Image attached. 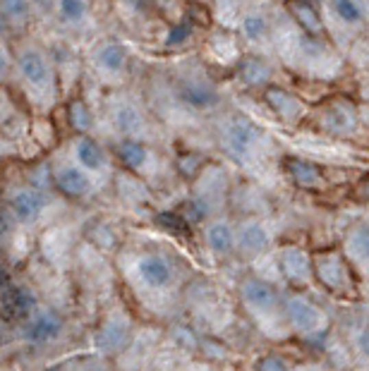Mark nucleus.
Segmentation results:
<instances>
[{
  "label": "nucleus",
  "mask_w": 369,
  "mask_h": 371,
  "mask_svg": "<svg viewBox=\"0 0 369 371\" xmlns=\"http://www.w3.org/2000/svg\"><path fill=\"white\" fill-rule=\"evenodd\" d=\"M350 249L357 259L369 261V226L355 228V232L350 235Z\"/></svg>",
  "instance_id": "27"
},
{
  "label": "nucleus",
  "mask_w": 369,
  "mask_h": 371,
  "mask_svg": "<svg viewBox=\"0 0 369 371\" xmlns=\"http://www.w3.org/2000/svg\"><path fill=\"white\" fill-rule=\"evenodd\" d=\"M242 300L257 311H274L278 307V292L264 280H245L242 283Z\"/></svg>",
  "instance_id": "5"
},
{
  "label": "nucleus",
  "mask_w": 369,
  "mask_h": 371,
  "mask_svg": "<svg viewBox=\"0 0 369 371\" xmlns=\"http://www.w3.org/2000/svg\"><path fill=\"white\" fill-rule=\"evenodd\" d=\"M367 331H369V319H367Z\"/></svg>",
  "instance_id": "41"
},
{
  "label": "nucleus",
  "mask_w": 369,
  "mask_h": 371,
  "mask_svg": "<svg viewBox=\"0 0 369 371\" xmlns=\"http://www.w3.org/2000/svg\"><path fill=\"white\" fill-rule=\"evenodd\" d=\"M357 343H360V350H362V352H365L367 357H369V331H365V333L360 335V340H357Z\"/></svg>",
  "instance_id": "36"
},
{
  "label": "nucleus",
  "mask_w": 369,
  "mask_h": 371,
  "mask_svg": "<svg viewBox=\"0 0 369 371\" xmlns=\"http://www.w3.org/2000/svg\"><path fill=\"white\" fill-rule=\"evenodd\" d=\"M94 371H104V369H94Z\"/></svg>",
  "instance_id": "42"
},
{
  "label": "nucleus",
  "mask_w": 369,
  "mask_h": 371,
  "mask_svg": "<svg viewBox=\"0 0 369 371\" xmlns=\"http://www.w3.org/2000/svg\"><path fill=\"white\" fill-rule=\"evenodd\" d=\"M362 192H365V197H369V180L365 182V187H362Z\"/></svg>",
  "instance_id": "39"
},
{
  "label": "nucleus",
  "mask_w": 369,
  "mask_h": 371,
  "mask_svg": "<svg viewBox=\"0 0 369 371\" xmlns=\"http://www.w3.org/2000/svg\"><path fill=\"white\" fill-rule=\"evenodd\" d=\"M139 276L142 280L147 283L149 287H166L173 278L171 263L166 261L163 256H156V254H149L139 261Z\"/></svg>",
  "instance_id": "9"
},
{
  "label": "nucleus",
  "mask_w": 369,
  "mask_h": 371,
  "mask_svg": "<svg viewBox=\"0 0 369 371\" xmlns=\"http://www.w3.org/2000/svg\"><path fill=\"white\" fill-rule=\"evenodd\" d=\"M266 104L271 106L276 115L285 123H298L305 113V106L298 96H293L290 91L281 89V86H269L266 89Z\"/></svg>",
  "instance_id": "3"
},
{
  "label": "nucleus",
  "mask_w": 369,
  "mask_h": 371,
  "mask_svg": "<svg viewBox=\"0 0 369 371\" xmlns=\"http://www.w3.org/2000/svg\"><path fill=\"white\" fill-rule=\"evenodd\" d=\"M70 123L77 127V130H89L91 127V113L82 101H75L70 106Z\"/></svg>",
  "instance_id": "29"
},
{
  "label": "nucleus",
  "mask_w": 369,
  "mask_h": 371,
  "mask_svg": "<svg viewBox=\"0 0 369 371\" xmlns=\"http://www.w3.org/2000/svg\"><path fill=\"white\" fill-rule=\"evenodd\" d=\"M333 10L336 14L348 24H357L362 22V5L353 3V0H343V3H333Z\"/></svg>",
  "instance_id": "28"
},
{
  "label": "nucleus",
  "mask_w": 369,
  "mask_h": 371,
  "mask_svg": "<svg viewBox=\"0 0 369 371\" xmlns=\"http://www.w3.org/2000/svg\"><path fill=\"white\" fill-rule=\"evenodd\" d=\"M223 141H226L228 154L242 160L252 154V149H254L257 141H259V130H257L250 120H233V123L228 125Z\"/></svg>",
  "instance_id": "2"
},
{
  "label": "nucleus",
  "mask_w": 369,
  "mask_h": 371,
  "mask_svg": "<svg viewBox=\"0 0 369 371\" xmlns=\"http://www.w3.org/2000/svg\"><path fill=\"white\" fill-rule=\"evenodd\" d=\"M27 12H29V5L22 3V0H8V3L3 5V14H5V17L19 19V17H27Z\"/></svg>",
  "instance_id": "32"
},
{
  "label": "nucleus",
  "mask_w": 369,
  "mask_h": 371,
  "mask_svg": "<svg viewBox=\"0 0 369 371\" xmlns=\"http://www.w3.org/2000/svg\"><path fill=\"white\" fill-rule=\"evenodd\" d=\"M199 165V158L197 156H184V158H180V170L184 175H189V173H194V168Z\"/></svg>",
  "instance_id": "35"
},
{
  "label": "nucleus",
  "mask_w": 369,
  "mask_h": 371,
  "mask_svg": "<svg viewBox=\"0 0 369 371\" xmlns=\"http://www.w3.org/2000/svg\"><path fill=\"white\" fill-rule=\"evenodd\" d=\"M118 154H120V160L132 170L142 168L144 160H147V149H144V144H139V141H123Z\"/></svg>",
  "instance_id": "24"
},
{
  "label": "nucleus",
  "mask_w": 369,
  "mask_h": 371,
  "mask_svg": "<svg viewBox=\"0 0 369 371\" xmlns=\"http://www.w3.org/2000/svg\"><path fill=\"white\" fill-rule=\"evenodd\" d=\"M60 14L70 22H77L86 14V3H80V0H62L60 3Z\"/></svg>",
  "instance_id": "31"
},
{
  "label": "nucleus",
  "mask_w": 369,
  "mask_h": 371,
  "mask_svg": "<svg viewBox=\"0 0 369 371\" xmlns=\"http://www.w3.org/2000/svg\"><path fill=\"white\" fill-rule=\"evenodd\" d=\"M209 213V204L204 199H189L182 208V218L184 221H202Z\"/></svg>",
  "instance_id": "30"
},
{
  "label": "nucleus",
  "mask_w": 369,
  "mask_h": 371,
  "mask_svg": "<svg viewBox=\"0 0 369 371\" xmlns=\"http://www.w3.org/2000/svg\"><path fill=\"white\" fill-rule=\"evenodd\" d=\"M5 32H8V17L0 12V34H5Z\"/></svg>",
  "instance_id": "38"
},
{
  "label": "nucleus",
  "mask_w": 369,
  "mask_h": 371,
  "mask_svg": "<svg viewBox=\"0 0 369 371\" xmlns=\"http://www.w3.org/2000/svg\"><path fill=\"white\" fill-rule=\"evenodd\" d=\"M290 12L298 19V24L309 34V36H319L322 34V17H319L317 8L309 3H290Z\"/></svg>",
  "instance_id": "17"
},
{
  "label": "nucleus",
  "mask_w": 369,
  "mask_h": 371,
  "mask_svg": "<svg viewBox=\"0 0 369 371\" xmlns=\"http://www.w3.org/2000/svg\"><path fill=\"white\" fill-rule=\"evenodd\" d=\"M266 32H269V22H266L264 14L252 12L242 19V34H245L250 41H261V38L266 36Z\"/></svg>",
  "instance_id": "25"
},
{
  "label": "nucleus",
  "mask_w": 369,
  "mask_h": 371,
  "mask_svg": "<svg viewBox=\"0 0 369 371\" xmlns=\"http://www.w3.org/2000/svg\"><path fill=\"white\" fill-rule=\"evenodd\" d=\"M240 77L247 86H261L271 80V67L259 58H247L240 65Z\"/></svg>",
  "instance_id": "18"
},
{
  "label": "nucleus",
  "mask_w": 369,
  "mask_h": 371,
  "mask_svg": "<svg viewBox=\"0 0 369 371\" xmlns=\"http://www.w3.org/2000/svg\"><path fill=\"white\" fill-rule=\"evenodd\" d=\"M0 280H3V271H0Z\"/></svg>",
  "instance_id": "40"
},
{
  "label": "nucleus",
  "mask_w": 369,
  "mask_h": 371,
  "mask_svg": "<svg viewBox=\"0 0 369 371\" xmlns=\"http://www.w3.org/2000/svg\"><path fill=\"white\" fill-rule=\"evenodd\" d=\"M128 343V326L120 321H110L99 335V348H104L106 352H115Z\"/></svg>",
  "instance_id": "19"
},
{
  "label": "nucleus",
  "mask_w": 369,
  "mask_h": 371,
  "mask_svg": "<svg viewBox=\"0 0 369 371\" xmlns=\"http://www.w3.org/2000/svg\"><path fill=\"white\" fill-rule=\"evenodd\" d=\"M322 127H326L333 134H348V132L355 130V115H353V110L348 108V106L333 104L324 110Z\"/></svg>",
  "instance_id": "12"
},
{
  "label": "nucleus",
  "mask_w": 369,
  "mask_h": 371,
  "mask_svg": "<svg viewBox=\"0 0 369 371\" xmlns=\"http://www.w3.org/2000/svg\"><path fill=\"white\" fill-rule=\"evenodd\" d=\"M115 127H118L123 134H134V132L142 130V115L132 108V106H120L115 110Z\"/></svg>",
  "instance_id": "23"
},
{
  "label": "nucleus",
  "mask_w": 369,
  "mask_h": 371,
  "mask_svg": "<svg viewBox=\"0 0 369 371\" xmlns=\"http://www.w3.org/2000/svg\"><path fill=\"white\" fill-rule=\"evenodd\" d=\"M46 206V199L38 192H17L12 199V211L19 221H34Z\"/></svg>",
  "instance_id": "14"
},
{
  "label": "nucleus",
  "mask_w": 369,
  "mask_h": 371,
  "mask_svg": "<svg viewBox=\"0 0 369 371\" xmlns=\"http://www.w3.org/2000/svg\"><path fill=\"white\" fill-rule=\"evenodd\" d=\"M317 276L322 278L324 285H329L331 290H341V287L348 285V271H346V263L338 254H326L317 261L314 266Z\"/></svg>",
  "instance_id": "8"
},
{
  "label": "nucleus",
  "mask_w": 369,
  "mask_h": 371,
  "mask_svg": "<svg viewBox=\"0 0 369 371\" xmlns=\"http://www.w3.org/2000/svg\"><path fill=\"white\" fill-rule=\"evenodd\" d=\"M206 242L213 254L226 256V254H230L233 247H235V232H233V228L228 226V223H211V226L206 228Z\"/></svg>",
  "instance_id": "16"
},
{
  "label": "nucleus",
  "mask_w": 369,
  "mask_h": 371,
  "mask_svg": "<svg viewBox=\"0 0 369 371\" xmlns=\"http://www.w3.org/2000/svg\"><path fill=\"white\" fill-rule=\"evenodd\" d=\"M367 8H369V5H367Z\"/></svg>",
  "instance_id": "43"
},
{
  "label": "nucleus",
  "mask_w": 369,
  "mask_h": 371,
  "mask_svg": "<svg viewBox=\"0 0 369 371\" xmlns=\"http://www.w3.org/2000/svg\"><path fill=\"white\" fill-rule=\"evenodd\" d=\"M180 99L192 108L206 110L211 106H216L218 94L209 82H182L180 86Z\"/></svg>",
  "instance_id": "10"
},
{
  "label": "nucleus",
  "mask_w": 369,
  "mask_h": 371,
  "mask_svg": "<svg viewBox=\"0 0 369 371\" xmlns=\"http://www.w3.org/2000/svg\"><path fill=\"white\" fill-rule=\"evenodd\" d=\"M125 60H128L125 48L118 46V43H108V46H104L99 53V65L108 72H120L125 67Z\"/></svg>",
  "instance_id": "21"
},
{
  "label": "nucleus",
  "mask_w": 369,
  "mask_h": 371,
  "mask_svg": "<svg viewBox=\"0 0 369 371\" xmlns=\"http://www.w3.org/2000/svg\"><path fill=\"white\" fill-rule=\"evenodd\" d=\"M19 70L36 86H43L51 82V65H48V60L38 51H24L19 56Z\"/></svg>",
  "instance_id": "11"
},
{
  "label": "nucleus",
  "mask_w": 369,
  "mask_h": 371,
  "mask_svg": "<svg viewBox=\"0 0 369 371\" xmlns=\"http://www.w3.org/2000/svg\"><path fill=\"white\" fill-rule=\"evenodd\" d=\"M189 34H192V29H189L187 24H178V27L171 29L166 43H168V46H182V43L189 38Z\"/></svg>",
  "instance_id": "33"
},
{
  "label": "nucleus",
  "mask_w": 369,
  "mask_h": 371,
  "mask_svg": "<svg viewBox=\"0 0 369 371\" xmlns=\"http://www.w3.org/2000/svg\"><path fill=\"white\" fill-rule=\"evenodd\" d=\"M34 307H36V297L24 287H17L8 295V309L14 316H27L29 311H34Z\"/></svg>",
  "instance_id": "22"
},
{
  "label": "nucleus",
  "mask_w": 369,
  "mask_h": 371,
  "mask_svg": "<svg viewBox=\"0 0 369 371\" xmlns=\"http://www.w3.org/2000/svg\"><path fill=\"white\" fill-rule=\"evenodd\" d=\"M77 160L82 163V168L99 170L106 158H104V151H101V146L96 144V141L82 139L80 144H77Z\"/></svg>",
  "instance_id": "20"
},
{
  "label": "nucleus",
  "mask_w": 369,
  "mask_h": 371,
  "mask_svg": "<svg viewBox=\"0 0 369 371\" xmlns=\"http://www.w3.org/2000/svg\"><path fill=\"white\" fill-rule=\"evenodd\" d=\"M281 261V271L288 280L293 283H307L314 276V266L309 261V256L298 247H285L278 256Z\"/></svg>",
  "instance_id": "4"
},
{
  "label": "nucleus",
  "mask_w": 369,
  "mask_h": 371,
  "mask_svg": "<svg viewBox=\"0 0 369 371\" xmlns=\"http://www.w3.org/2000/svg\"><path fill=\"white\" fill-rule=\"evenodd\" d=\"M156 223H158L161 228H166L168 232H173V235H182V237L189 235L187 221H184L182 216H178V213H158Z\"/></svg>",
  "instance_id": "26"
},
{
  "label": "nucleus",
  "mask_w": 369,
  "mask_h": 371,
  "mask_svg": "<svg viewBox=\"0 0 369 371\" xmlns=\"http://www.w3.org/2000/svg\"><path fill=\"white\" fill-rule=\"evenodd\" d=\"M5 70H8V58H5V53L0 51V77L5 75Z\"/></svg>",
  "instance_id": "37"
},
{
  "label": "nucleus",
  "mask_w": 369,
  "mask_h": 371,
  "mask_svg": "<svg viewBox=\"0 0 369 371\" xmlns=\"http://www.w3.org/2000/svg\"><path fill=\"white\" fill-rule=\"evenodd\" d=\"M259 371H288L285 369V362L281 357H264V359H259Z\"/></svg>",
  "instance_id": "34"
},
{
  "label": "nucleus",
  "mask_w": 369,
  "mask_h": 371,
  "mask_svg": "<svg viewBox=\"0 0 369 371\" xmlns=\"http://www.w3.org/2000/svg\"><path fill=\"white\" fill-rule=\"evenodd\" d=\"M285 168H288L290 178H293L295 182L300 184V187H319V184H322V180H324L322 178V170H319L314 163H309V160L288 158Z\"/></svg>",
  "instance_id": "15"
},
{
  "label": "nucleus",
  "mask_w": 369,
  "mask_h": 371,
  "mask_svg": "<svg viewBox=\"0 0 369 371\" xmlns=\"http://www.w3.org/2000/svg\"><path fill=\"white\" fill-rule=\"evenodd\" d=\"M62 321L56 311H41L36 314V319L29 324L27 328V340L29 343H51L60 335Z\"/></svg>",
  "instance_id": "6"
},
{
  "label": "nucleus",
  "mask_w": 369,
  "mask_h": 371,
  "mask_svg": "<svg viewBox=\"0 0 369 371\" xmlns=\"http://www.w3.org/2000/svg\"><path fill=\"white\" fill-rule=\"evenodd\" d=\"M285 316H288L290 326L300 333H317L324 324V314L312 300L302 295H290L283 302Z\"/></svg>",
  "instance_id": "1"
},
{
  "label": "nucleus",
  "mask_w": 369,
  "mask_h": 371,
  "mask_svg": "<svg viewBox=\"0 0 369 371\" xmlns=\"http://www.w3.org/2000/svg\"><path fill=\"white\" fill-rule=\"evenodd\" d=\"M60 192H65L67 197H84L91 189V180L82 173L80 168H62L56 178Z\"/></svg>",
  "instance_id": "13"
},
{
  "label": "nucleus",
  "mask_w": 369,
  "mask_h": 371,
  "mask_svg": "<svg viewBox=\"0 0 369 371\" xmlns=\"http://www.w3.org/2000/svg\"><path fill=\"white\" fill-rule=\"evenodd\" d=\"M235 242H237V249H240L245 256H257L261 254L266 247H269V232L261 223H245L240 228V232L235 235Z\"/></svg>",
  "instance_id": "7"
}]
</instances>
